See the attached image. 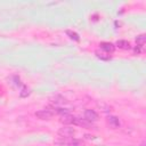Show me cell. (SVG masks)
Instances as JSON below:
<instances>
[{
  "instance_id": "1",
  "label": "cell",
  "mask_w": 146,
  "mask_h": 146,
  "mask_svg": "<svg viewBox=\"0 0 146 146\" xmlns=\"http://www.w3.org/2000/svg\"><path fill=\"white\" fill-rule=\"evenodd\" d=\"M59 145H65V146H83V143L78 139H72V138H62L60 140L56 141Z\"/></svg>"
},
{
  "instance_id": "2",
  "label": "cell",
  "mask_w": 146,
  "mask_h": 146,
  "mask_svg": "<svg viewBox=\"0 0 146 146\" xmlns=\"http://www.w3.org/2000/svg\"><path fill=\"white\" fill-rule=\"evenodd\" d=\"M74 132H75V130L72 127L66 125V127H63L58 130V136L60 138H71L74 135Z\"/></svg>"
},
{
  "instance_id": "3",
  "label": "cell",
  "mask_w": 146,
  "mask_h": 146,
  "mask_svg": "<svg viewBox=\"0 0 146 146\" xmlns=\"http://www.w3.org/2000/svg\"><path fill=\"white\" fill-rule=\"evenodd\" d=\"M35 116L41 120H49L52 116V111H50L49 108H43V110L38 111L35 113Z\"/></svg>"
},
{
  "instance_id": "4",
  "label": "cell",
  "mask_w": 146,
  "mask_h": 146,
  "mask_svg": "<svg viewBox=\"0 0 146 146\" xmlns=\"http://www.w3.org/2000/svg\"><path fill=\"white\" fill-rule=\"evenodd\" d=\"M97 119H98V115L94 110H87L84 112V120H87L88 122H94Z\"/></svg>"
},
{
  "instance_id": "5",
  "label": "cell",
  "mask_w": 146,
  "mask_h": 146,
  "mask_svg": "<svg viewBox=\"0 0 146 146\" xmlns=\"http://www.w3.org/2000/svg\"><path fill=\"white\" fill-rule=\"evenodd\" d=\"M60 121L63 122V123H65V124H74V121H75V117L74 116H72L71 114H68V113H65V114H63L62 115V119H60Z\"/></svg>"
},
{
  "instance_id": "6",
  "label": "cell",
  "mask_w": 146,
  "mask_h": 146,
  "mask_svg": "<svg viewBox=\"0 0 146 146\" xmlns=\"http://www.w3.org/2000/svg\"><path fill=\"white\" fill-rule=\"evenodd\" d=\"M100 48L103 50H105L106 52H113V50H114V46L111 42H103L100 44Z\"/></svg>"
},
{
  "instance_id": "7",
  "label": "cell",
  "mask_w": 146,
  "mask_h": 146,
  "mask_svg": "<svg viewBox=\"0 0 146 146\" xmlns=\"http://www.w3.org/2000/svg\"><path fill=\"white\" fill-rule=\"evenodd\" d=\"M116 44L119 48H122V49H129V47H130V44L127 40H119L116 42Z\"/></svg>"
},
{
  "instance_id": "8",
  "label": "cell",
  "mask_w": 146,
  "mask_h": 146,
  "mask_svg": "<svg viewBox=\"0 0 146 146\" xmlns=\"http://www.w3.org/2000/svg\"><path fill=\"white\" fill-rule=\"evenodd\" d=\"M108 123L111 124V125H113V127H117L120 123H119V120L115 117V116H110L108 117Z\"/></svg>"
},
{
  "instance_id": "9",
  "label": "cell",
  "mask_w": 146,
  "mask_h": 146,
  "mask_svg": "<svg viewBox=\"0 0 146 146\" xmlns=\"http://www.w3.org/2000/svg\"><path fill=\"white\" fill-rule=\"evenodd\" d=\"M136 42H137V44L139 46V47H143L144 44H145V35H139L138 38H137V40H136Z\"/></svg>"
},
{
  "instance_id": "10",
  "label": "cell",
  "mask_w": 146,
  "mask_h": 146,
  "mask_svg": "<svg viewBox=\"0 0 146 146\" xmlns=\"http://www.w3.org/2000/svg\"><path fill=\"white\" fill-rule=\"evenodd\" d=\"M67 34H68V35H71V38H72V39L79 40V36H78V34H76V33H74V32H71V31H67Z\"/></svg>"
}]
</instances>
